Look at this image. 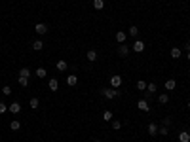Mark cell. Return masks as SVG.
Segmentation results:
<instances>
[{
  "instance_id": "cell-4",
  "label": "cell",
  "mask_w": 190,
  "mask_h": 142,
  "mask_svg": "<svg viewBox=\"0 0 190 142\" xmlns=\"http://www.w3.org/2000/svg\"><path fill=\"white\" fill-rule=\"evenodd\" d=\"M34 32H36V34H46V32H48V25H46V23H36V25H34Z\"/></svg>"
},
{
  "instance_id": "cell-33",
  "label": "cell",
  "mask_w": 190,
  "mask_h": 142,
  "mask_svg": "<svg viewBox=\"0 0 190 142\" xmlns=\"http://www.w3.org/2000/svg\"><path fill=\"white\" fill-rule=\"evenodd\" d=\"M6 110H8V106H6V104H4V102H0V114H4Z\"/></svg>"
},
{
  "instance_id": "cell-17",
  "label": "cell",
  "mask_w": 190,
  "mask_h": 142,
  "mask_svg": "<svg viewBox=\"0 0 190 142\" xmlns=\"http://www.w3.org/2000/svg\"><path fill=\"white\" fill-rule=\"evenodd\" d=\"M57 89H59V82L55 78H51L50 80V91H57Z\"/></svg>"
},
{
  "instance_id": "cell-15",
  "label": "cell",
  "mask_w": 190,
  "mask_h": 142,
  "mask_svg": "<svg viewBox=\"0 0 190 142\" xmlns=\"http://www.w3.org/2000/svg\"><path fill=\"white\" fill-rule=\"evenodd\" d=\"M55 66H57V70L59 72H63V70H67V66H68V64H67V61H57V64H55Z\"/></svg>"
},
{
  "instance_id": "cell-2",
  "label": "cell",
  "mask_w": 190,
  "mask_h": 142,
  "mask_svg": "<svg viewBox=\"0 0 190 142\" xmlns=\"http://www.w3.org/2000/svg\"><path fill=\"white\" fill-rule=\"evenodd\" d=\"M137 108H139L141 112H150V104H148L147 99H141L139 102H137Z\"/></svg>"
},
{
  "instance_id": "cell-13",
  "label": "cell",
  "mask_w": 190,
  "mask_h": 142,
  "mask_svg": "<svg viewBox=\"0 0 190 142\" xmlns=\"http://www.w3.org/2000/svg\"><path fill=\"white\" fill-rule=\"evenodd\" d=\"M42 47H44V42H42V40H34V42H32V49H34V51H40Z\"/></svg>"
},
{
  "instance_id": "cell-7",
  "label": "cell",
  "mask_w": 190,
  "mask_h": 142,
  "mask_svg": "<svg viewBox=\"0 0 190 142\" xmlns=\"http://www.w3.org/2000/svg\"><path fill=\"white\" fill-rule=\"evenodd\" d=\"M164 87H165V91H173V89H175L177 87V82H175V80H165V83H164Z\"/></svg>"
},
{
  "instance_id": "cell-3",
  "label": "cell",
  "mask_w": 190,
  "mask_h": 142,
  "mask_svg": "<svg viewBox=\"0 0 190 142\" xmlns=\"http://www.w3.org/2000/svg\"><path fill=\"white\" fill-rule=\"evenodd\" d=\"M110 85L114 89H118L120 85H122V76L120 74H114V76H110Z\"/></svg>"
},
{
  "instance_id": "cell-10",
  "label": "cell",
  "mask_w": 190,
  "mask_h": 142,
  "mask_svg": "<svg viewBox=\"0 0 190 142\" xmlns=\"http://www.w3.org/2000/svg\"><path fill=\"white\" fill-rule=\"evenodd\" d=\"M86 59L90 61V63H95V61H97V51L90 49V51H88V53H86Z\"/></svg>"
},
{
  "instance_id": "cell-12",
  "label": "cell",
  "mask_w": 190,
  "mask_h": 142,
  "mask_svg": "<svg viewBox=\"0 0 190 142\" xmlns=\"http://www.w3.org/2000/svg\"><path fill=\"white\" fill-rule=\"evenodd\" d=\"M179 142H190V133H186V131L179 133Z\"/></svg>"
},
{
  "instance_id": "cell-22",
  "label": "cell",
  "mask_w": 190,
  "mask_h": 142,
  "mask_svg": "<svg viewBox=\"0 0 190 142\" xmlns=\"http://www.w3.org/2000/svg\"><path fill=\"white\" fill-rule=\"evenodd\" d=\"M31 74L32 72L29 70V68H21V70H19V76H21V78H31Z\"/></svg>"
},
{
  "instance_id": "cell-34",
  "label": "cell",
  "mask_w": 190,
  "mask_h": 142,
  "mask_svg": "<svg viewBox=\"0 0 190 142\" xmlns=\"http://www.w3.org/2000/svg\"><path fill=\"white\" fill-rule=\"evenodd\" d=\"M186 51H190V42H186Z\"/></svg>"
},
{
  "instance_id": "cell-37",
  "label": "cell",
  "mask_w": 190,
  "mask_h": 142,
  "mask_svg": "<svg viewBox=\"0 0 190 142\" xmlns=\"http://www.w3.org/2000/svg\"><path fill=\"white\" fill-rule=\"evenodd\" d=\"M188 108H190V102H188Z\"/></svg>"
},
{
  "instance_id": "cell-21",
  "label": "cell",
  "mask_w": 190,
  "mask_h": 142,
  "mask_svg": "<svg viewBox=\"0 0 190 142\" xmlns=\"http://www.w3.org/2000/svg\"><path fill=\"white\" fill-rule=\"evenodd\" d=\"M67 83H68V85H76V83H78L76 74H70V76H68V78H67Z\"/></svg>"
},
{
  "instance_id": "cell-16",
  "label": "cell",
  "mask_w": 190,
  "mask_h": 142,
  "mask_svg": "<svg viewBox=\"0 0 190 142\" xmlns=\"http://www.w3.org/2000/svg\"><path fill=\"white\" fill-rule=\"evenodd\" d=\"M29 106L32 108V110H36V108H38V106H40V100H38V99H36V97H32V99L29 100Z\"/></svg>"
},
{
  "instance_id": "cell-9",
  "label": "cell",
  "mask_w": 190,
  "mask_h": 142,
  "mask_svg": "<svg viewBox=\"0 0 190 142\" xmlns=\"http://www.w3.org/2000/svg\"><path fill=\"white\" fill-rule=\"evenodd\" d=\"M8 110H10L11 114H19V112H21V104H19V102H11L10 106H8Z\"/></svg>"
},
{
  "instance_id": "cell-8",
  "label": "cell",
  "mask_w": 190,
  "mask_h": 142,
  "mask_svg": "<svg viewBox=\"0 0 190 142\" xmlns=\"http://www.w3.org/2000/svg\"><path fill=\"white\" fill-rule=\"evenodd\" d=\"M147 131H148V135H150V136H156V135H158V125H156V123H148Z\"/></svg>"
},
{
  "instance_id": "cell-24",
  "label": "cell",
  "mask_w": 190,
  "mask_h": 142,
  "mask_svg": "<svg viewBox=\"0 0 190 142\" xmlns=\"http://www.w3.org/2000/svg\"><path fill=\"white\" fill-rule=\"evenodd\" d=\"M158 135H162V136L169 135V127H165V125H162V127H158Z\"/></svg>"
},
{
  "instance_id": "cell-36",
  "label": "cell",
  "mask_w": 190,
  "mask_h": 142,
  "mask_svg": "<svg viewBox=\"0 0 190 142\" xmlns=\"http://www.w3.org/2000/svg\"><path fill=\"white\" fill-rule=\"evenodd\" d=\"M95 142H103V140H95Z\"/></svg>"
},
{
  "instance_id": "cell-6",
  "label": "cell",
  "mask_w": 190,
  "mask_h": 142,
  "mask_svg": "<svg viewBox=\"0 0 190 142\" xmlns=\"http://www.w3.org/2000/svg\"><path fill=\"white\" fill-rule=\"evenodd\" d=\"M118 55L120 57H127L129 55V47L126 46V44H120L118 46Z\"/></svg>"
},
{
  "instance_id": "cell-20",
  "label": "cell",
  "mask_w": 190,
  "mask_h": 142,
  "mask_svg": "<svg viewBox=\"0 0 190 142\" xmlns=\"http://www.w3.org/2000/svg\"><path fill=\"white\" fill-rule=\"evenodd\" d=\"M116 42H120V44H124V42H126V32H122V30H120V32H116Z\"/></svg>"
},
{
  "instance_id": "cell-29",
  "label": "cell",
  "mask_w": 190,
  "mask_h": 142,
  "mask_svg": "<svg viewBox=\"0 0 190 142\" xmlns=\"http://www.w3.org/2000/svg\"><path fill=\"white\" fill-rule=\"evenodd\" d=\"M120 127H122V121H118V119H112V129H114V131H118Z\"/></svg>"
},
{
  "instance_id": "cell-26",
  "label": "cell",
  "mask_w": 190,
  "mask_h": 142,
  "mask_svg": "<svg viewBox=\"0 0 190 142\" xmlns=\"http://www.w3.org/2000/svg\"><path fill=\"white\" fill-rule=\"evenodd\" d=\"M147 93L154 95V93H156V83H148V85H147Z\"/></svg>"
},
{
  "instance_id": "cell-23",
  "label": "cell",
  "mask_w": 190,
  "mask_h": 142,
  "mask_svg": "<svg viewBox=\"0 0 190 142\" xmlns=\"http://www.w3.org/2000/svg\"><path fill=\"white\" fill-rule=\"evenodd\" d=\"M93 8L95 10H103L105 8V0H93Z\"/></svg>"
},
{
  "instance_id": "cell-31",
  "label": "cell",
  "mask_w": 190,
  "mask_h": 142,
  "mask_svg": "<svg viewBox=\"0 0 190 142\" xmlns=\"http://www.w3.org/2000/svg\"><path fill=\"white\" fill-rule=\"evenodd\" d=\"M162 125H165V127H169V125H171V117H164V121H162Z\"/></svg>"
},
{
  "instance_id": "cell-18",
  "label": "cell",
  "mask_w": 190,
  "mask_h": 142,
  "mask_svg": "<svg viewBox=\"0 0 190 142\" xmlns=\"http://www.w3.org/2000/svg\"><path fill=\"white\" fill-rule=\"evenodd\" d=\"M181 53H183V51H181L179 47H171V59H179Z\"/></svg>"
},
{
  "instance_id": "cell-27",
  "label": "cell",
  "mask_w": 190,
  "mask_h": 142,
  "mask_svg": "<svg viewBox=\"0 0 190 142\" xmlns=\"http://www.w3.org/2000/svg\"><path fill=\"white\" fill-rule=\"evenodd\" d=\"M112 117H114V116H112L110 110H107V112L103 114V119H105V121H112Z\"/></svg>"
},
{
  "instance_id": "cell-19",
  "label": "cell",
  "mask_w": 190,
  "mask_h": 142,
  "mask_svg": "<svg viewBox=\"0 0 190 142\" xmlns=\"http://www.w3.org/2000/svg\"><path fill=\"white\" fill-rule=\"evenodd\" d=\"M158 102H160V104H167V102H169V97H167V93H162V95L158 97Z\"/></svg>"
},
{
  "instance_id": "cell-32",
  "label": "cell",
  "mask_w": 190,
  "mask_h": 142,
  "mask_svg": "<svg viewBox=\"0 0 190 142\" xmlns=\"http://www.w3.org/2000/svg\"><path fill=\"white\" fill-rule=\"evenodd\" d=\"M2 91H4V95H11V87H8V85L2 87Z\"/></svg>"
},
{
  "instance_id": "cell-25",
  "label": "cell",
  "mask_w": 190,
  "mask_h": 142,
  "mask_svg": "<svg viewBox=\"0 0 190 142\" xmlns=\"http://www.w3.org/2000/svg\"><path fill=\"white\" fill-rule=\"evenodd\" d=\"M147 82H143V80H139V82H137V89H139V91H147Z\"/></svg>"
},
{
  "instance_id": "cell-30",
  "label": "cell",
  "mask_w": 190,
  "mask_h": 142,
  "mask_svg": "<svg viewBox=\"0 0 190 142\" xmlns=\"http://www.w3.org/2000/svg\"><path fill=\"white\" fill-rule=\"evenodd\" d=\"M129 34H131V36H137V34H139V28H137V27H129Z\"/></svg>"
},
{
  "instance_id": "cell-5",
  "label": "cell",
  "mask_w": 190,
  "mask_h": 142,
  "mask_svg": "<svg viewBox=\"0 0 190 142\" xmlns=\"http://www.w3.org/2000/svg\"><path fill=\"white\" fill-rule=\"evenodd\" d=\"M133 51H135V53H141V51H144V42H141V40H135V42H133Z\"/></svg>"
},
{
  "instance_id": "cell-11",
  "label": "cell",
  "mask_w": 190,
  "mask_h": 142,
  "mask_svg": "<svg viewBox=\"0 0 190 142\" xmlns=\"http://www.w3.org/2000/svg\"><path fill=\"white\" fill-rule=\"evenodd\" d=\"M34 74L38 76V78H46V76H48V70L44 66H40V68H36V70H34Z\"/></svg>"
},
{
  "instance_id": "cell-35",
  "label": "cell",
  "mask_w": 190,
  "mask_h": 142,
  "mask_svg": "<svg viewBox=\"0 0 190 142\" xmlns=\"http://www.w3.org/2000/svg\"><path fill=\"white\" fill-rule=\"evenodd\" d=\"M186 57H188V61H190V51H188V55H186Z\"/></svg>"
},
{
  "instance_id": "cell-1",
  "label": "cell",
  "mask_w": 190,
  "mask_h": 142,
  "mask_svg": "<svg viewBox=\"0 0 190 142\" xmlns=\"http://www.w3.org/2000/svg\"><path fill=\"white\" fill-rule=\"evenodd\" d=\"M101 95L103 97H107V99H114V97H120L122 95V91H120V89H108V87H103L101 89Z\"/></svg>"
},
{
  "instance_id": "cell-14",
  "label": "cell",
  "mask_w": 190,
  "mask_h": 142,
  "mask_svg": "<svg viewBox=\"0 0 190 142\" xmlns=\"http://www.w3.org/2000/svg\"><path fill=\"white\" fill-rule=\"evenodd\" d=\"M10 129H11V131H19V129H21V121H19V119H14L10 123Z\"/></svg>"
},
{
  "instance_id": "cell-28",
  "label": "cell",
  "mask_w": 190,
  "mask_h": 142,
  "mask_svg": "<svg viewBox=\"0 0 190 142\" xmlns=\"http://www.w3.org/2000/svg\"><path fill=\"white\" fill-rule=\"evenodd\" d=\"M19 85H21V87H27V85H29V78H21V76H19Z\"/></svg>"
}]
</instances>
